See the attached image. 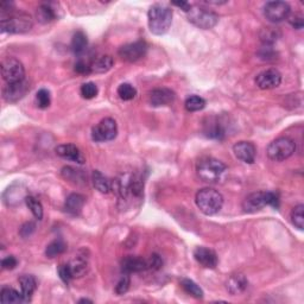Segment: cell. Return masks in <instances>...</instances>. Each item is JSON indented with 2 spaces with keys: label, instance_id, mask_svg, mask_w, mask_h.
I'll return each mask as SVG.
<instances>
[{
  "label": "cell",
  "instance_id": "cell-1",
  "mask_svg": "<svg viewBox=\"0 0 304 304\" xmlns=\"http://www.w3.org/2000/svg\"><path fill=\"white\" fill-rule=\"evenodd\" d=\"M149 28L153 35L162 36L169 31L172 22V10L163 4H155L148 12Z\"/></svg>",
  "mask_w": 304,
  "mask_h": 304
},
{
  "label": "cell",
  "instance_id": "cell-8",
  "mask_svg": "<svg viewBox=\"0 0 304 304\" xmlns=\"http://www.w3.org/2000/svg\"><path fill=\"white\" fill-rule=\"evenodd\" d=\"M118 134L117 121L112 118H105L93 127L92 138L97 143L113 140Z\"/></svg>",
  "mask_w": 304,
  "mask_h": 304
},
{
  "label": "cell",
  "instance_id": "cell-38",
  "mask_svg": "<svg viewBox=\"0 0 304 304\" xmlns=\"http://www.w3.org/2000/svg\"><path fill=\"white\" fill-rule=\"evenodd\" d=\"M146 261H148V270H153V271H157V270L162 269L163 266V259L158 254L153 253L150 256L148 259H146Z\"/></svg>",
  "mask_w": 304,
  "mask_h": 304
},
{
  "label": "cell",
  "instance_id": "cell-9",
  "mask_svg": "<svg viewBox=\"0 0 304 304\" xmlns=\"http://www.w3.org/2000/svg\"><path fill=\"white\" fill-rule=\"evenodd\" d=\"M266 19L271 23H280L289 18L291 12L290 5L285 2H269L262 9Z\"/></svg>",
  "mask_w": 304,
  "mask_h": 304
},
{
  "label": "cell",
  "instance_id": "cell-21",
  "mask_svg": "<svg viewBox=\"0 0 304 304\" xmlns=\"http://www.w3.org/2000/svg\"><path fill=\"white\" fill-rule=\"evenodd\" d=\"M19 284L22 289V295L25 299V302H29L31 299L33 292L37 289V280L33 276L24 275L19 278Z\"/></svg>",
  "mask_w": 304,
  "mask_h": 304
},
{
  "label": "cell",
  "instance_id": "cell-19",
  "mask_svg": "<svg viewBox=\"0 0 304 304\" xmlns=\"http://www.w3.org/2000/svg\"><path fill=\"white\" fill-rule=\"evenodd\" d=\"M55 5L56 4L54 3L42 4V5L37 9V12H36L37 21L42 24H48V23H51L52 21L57 19L58 14H57V11L55 9Z\"/></svg>",
  "mask_w": 304,
  "mask_h": 304
},
{
  "label": "cell",
  "instance_id": "cell-16",
  "mask_svg": "<svg viewBox=\"0 0 304 304\" xmlns=\"http://www.w3.org/2000/svg\"><path fill=\"white\" fill-rule=\"evenodd\" d=\"M175 100V93L169 88H156L150 93L149 101L153 107H160V106H168L174 103Z\"/></svg>",
  "mask_w": 304,
  "mask_h": 304
},
{
  "label": "cell",
  "instance_id": "cell-29",
  "mask_svg": "<svg viewBox=\"0 0 304 304\" xmlns=\"http://www.w3.org/2000/svg\"><path fill=\"white\" fill-rule=\"evenodd\" d=\"M181 287L188 295L193 296L195 298H204V291L194 280L183 278L181 280Z\"/></svg>",
  "mask_w": 304,
  "mask_h": 304
},
{
  "label": "cell",
  "instance_id": "cell-4",
  "mask_svg": "<svg viewBox=\"0 0 304 304\" xmlns=\"http://www.w3.org/2000/svg\"><path fill=\"white\" fill-rule=\"evenodd\" d=\"M227 170L226 164L213 157H205L198 160L196 165V174L201 181L206 183H215L219 181Z\"/></svg>",
  "mask_w": 304,
  "mask_h": 304
},
{
  "label": "cell",
  "instance_id": "cell-34",
  "mask_svg": "<svg viewBox=\"0 0 304 304\" xmlns=\"http://www.w3.org/2000/svg\"><path fill=\"white\" fill-rule=\"evenodd\" d=\"M36 103H37V106H38L39 108H42V110H46V108L50 106L51 97H50V93H49L48 89L42 88L37 92Z\"/></svg>",
  "mask_w": 304,
  "mask_h": 304
},
{
  "label": "cell",
  "instance_id": "cell-5",
  "mask_svg": "<svg viewBox=\"0 0 304 304\" xmlns=\"http://www.w3.org/2000/svg\"><path fill=\"white\" fill-rule=\"evenodd\" d=\"M296 151V143L288 137L277 138L276 140L270 143L268 146L269 158L275 162H283V160L290 158Z\"/></svg>",
  "mask_w": 304,
  "mask_h": 304
},
{
  "label": "cell",
  "instance_id": "cell-42",
  "mask_svg": "<svg viewBox=\"0 0 304 304\" xmlns=\"http://www.w3.org/2000/svg\"><path fill=\"white\" fill-rule=\"evenodd\" d=\"M289 23L292 25V28L295 29H302L304 25V21H303V16L302 14H292V16L289 18Z\"/></svg>",
  "mask_w": 304,
  "mask_h": 304
},
{
  "label": "cell",
  "instance_id": "cell-46",
  "mask_svg": "<svg viewBox=\"0 0 304 304\" xmlns=\"http://www.w3.org/2000/svg\"><path fill=\"white\" fill-rule=\"evenodd\" d=\"M78 303H92L91 299H87V298H82L78 301Z\"/></svg>",
  "mask_w": 304,
  "mask_h": 304
},
{
  "label": "cell",
  "instance_id": "cell-28",
  "mask_svg": "<svg viewBox=\"0 0 304 304\" xmlns=\"http://www.w3.org/2000/svg\"><path fill=\"white\" fill-rule=\"evenodd\" d=\"M66 250H67V245L63 240L61 239L54 240V241H51L47 246L46 256L48 258H55L57 256H61L62 253H65Z\"/></svg>",
  "mask_w": 304,
  "mask_h": 304
},
{
  "label": "cell",
  "instance_id": "cell-37",
  "mask_svg": "<svg viewBox=\"0 0 304 304\" xmlns=\"http://www.w3.org/2000/svg\"><path fill=\"white\" fill-rule=\"evenodd\" d=\"M130 284H131L130 276L127 275V273H125V275H124L121 278L119 279L118 284L115 285V292H117V295L126 294L130 289Z\"/></svg>",
  "mask_w": 304,
  "mask_h": 304
},
{
  "label": "cell",
  "instance_id": "cell-36",
  "mask_svg": "<svg viewBox=\"0 0 304 304\" xmlns=\"http://www.w3.org/2000/svg\"><path fill=\"white\" fill-rule=\"evenodd\" d=\"M214 125L212 124H208L207 129H206V134L209 138H214V139H222L224 136H225V131L222 129V126L220 125L219 123H213Z\"/></svg>",
  "mask_w": 304,
  "mask_h": 304
},
{
  "label": "cell",
  "instance_id": "cell-32",
  "mask_svg": "<svg viewBox=\"0 0 304 304\" xmlns=\"http://www.w3.org/2000/svg\"><path fill=\"white\" fill-rule=\"evenodd\" d=\"M118 95L124 101L133 100L137 95V89L130 84H121L118 87Z\"/></svg>",
  "mask_w": 304,
  "mask_h": 304
},
{
  "label": "cell",
  "instance_id": "cell-6",
  "mask_svg": "<svg viewBox=\"0 0 304 304\" xmlns=\"http://www.w3.org/2000/svg\"><path fill=\"white\" fill-rule=\"evenodd\" d=\"M188 21L197 28L209 30L219 23V16L213 11L201 6H191L189 12H187Z\"/></svg>",
  "mask_w": 304,
  "mask_h": 304
},
{
  "label": "cell",
  "instance_id": "cell-39",
  "mask_svg": "<svg viewBox=\"0 0 304 304\" xmlns=\"http://www.w3.org/2000/svg\"><path fill=\"white\" fill-rule=\"evenodd\" d=\"M58 275H59V278H61L63 280V283H66V284H69V281L74 278L69 264L59 265Z\"/></svg>",
  "mask_w": 304,
  "mask_h": 304
},
{
  "label": "cell",
  "instance_id": "cell-43",
  "mask_svg": "<svg viewBox=\"0 0 304 304\" xmlns=\"http://www.w3.org/2000/svg\"><path fill=\"white\" fill-rule=\"evenodd\" d=\"M75 71L81 75H86V74H89L92 73L91 70V66L87 65V63L84 62V61H78L76 65H75Z\"/></svg>",
  "mask_w": 304,
  "mask_h": 304
},
{
  "label": "cell",
  "instance_id": "cell-23",
  "mask_svg": "<svg viewBox=\"0 0 304 304\" xmlns=\"http://www.w3.org/2000/svg\"><path fill=\"white\" fill-rule=\"evenodd\" d=\"M247 284H249V281H247L245 276L234 275L227 281V290L233 296L239 295L246 290Z\"/></svg>",
  "mask_w": 304,
  "mask_h": 304
},
{
  "label": "cell",
  "instance_id": "cell-13",
  "mask_svg": "<svg viewBox=\"0 0 304 304\" xmlns=\"http://www.w3.org/2000/svg\"><path fill=\"white\" fill-rule=\"evenodd\" d=\"M233 152L236 158L242 163L253 164L256 160L257 149L251 141H238L233 146Z\"/></svg>",
  "mask_w": 304,
  "mask_h": 304
},
{
  "label": "cell",
  "instance_id": "cell-33",
  "mask_svg": "<svg viewBox=\"0 0 304 304\" xmlns=\"http://www.w3.org/2000/svg\"><path fill=\"white\" fill-rule=\"evenodd\" d=\"M291 221L296 228L302 231L304 228V206L298 205L291 212Z\"/></svg>",
  "mask_w": 304,
  "mask_h": 304
},
{
  "label": "cell",
  "instance_id": "cell-26",
  "mask_svg": "<svg viewBox=\"0 0 304 304\" xmlns=\"http://www.w3.org/2000/svg\"><path fill=\"white\" fill-rule=\"evenodd\" d=\"M69 266L71 273H73V277L74 278H77V277H82L87 272L88 260L87 258H85V256H77L69 262Z\"/></svg>",
  "mask_w": 304,
  "mask_h": 304
},
{
  "label": "cell",
  "instance_id": "cell-45",
  "mask_svg": "<svg viewBox=\"0 0 304 304\" xmlns=\"http://www.w3.org/2000/svg\"><path fill=\"white\" fill-rule=\"evenodd\" d=\"M171 5L179 7V9L185 11L186 13H187V12H189V10L191 9L190 4H189V3H187V2H174V3H171Z\"/></svg>",
  "mask_w": 304,
  "mask_h": 304
},
{
  "label": "cell",
  "instance_id": "cell-40",
  "mask_svg": "<svg viewBox=\"0 0 304 304\" xmlns=\"http://www.w3.org/2000/svg\"><path fill=\"white\" fill-rule=\"evenodd\" d=\"M262 42L273 43L277 40V32L272 28H266L264 30V35H261Z\"/></svg>",
  "mask_w": 304,
  "mask_h": 304
},
{
  "label": "cell",
  "instance_id": "cell-15",
  "mask_svg": "<svg viewBox=\"0 0 304 304\" xmlns=\"http://www.w3.org/2000/svg\"><path fill=\"white\" fill-rule=\"evenodd\" d=\"M194 258L198 264L204 266L206 269H215L219 262L216 253L213 250L207 249V247L200 246L196 247L194 251Z\"/></svg>",
  "mask_w": 304,
  "mask_h": 304
},
{
  "label": "cell",
  "instance_id": "cell-44",
  "mask_svg": "<svg viewBox=\"0 0 304 304\" xmlns=\"http://www.w3.org/2000/svg\"><path fill=\"white\" fill-rule=\"evenodd\" d=\"M35 228L36 226L33 222H26L25 225H23V227L21 228V235L23 236V238H28V236H30L35 232Z\"/></svg>",
  "mask_w": 304,
  "mask_h": 304
},
{
  "label": "cell",
  "instance_id": "cell-24",
  "mask_svg": "<svg viewBox=\"0 0 304 304\" xmlns=\"http://www.w3.org/2000/svg\"><path fill=\"white\" fill-rule=\"evenodd\" d=\"M87 46H88L87 36H86L82 31L75 32L73 38H71V43H70L71 51H73L75 55H81L86 51Z\"/></svg>",
  "mask_w": 304,
  "mask_h": 304
},
{
  "label": "cell",
  "instance_id": "cell-11",
  "mask_svg": "<svg viewBox=\"0 0 304 304\" xmlns=\"http://www.w3.org/2000/svg\"><path fill=\"white\" fill-rule=\"evenodd\" d=\"M281 84V74L275 68L262 70L256 77V85L260 89H273Z\"/></svg>",
  "mask_w": 304,
  "mask_h": 304
},
{
  "label": "cell",
  "instance_id": "cell-18",
  "mask_svg": "<svg viewBox=\"0 0 304 304\" xmlns=\"http://www.w3.org/2000/svg\"><path fill=\"white\" fill-rule=\"evenodd\" d=\"M121 270L124 273H138L148 270V261L146 259L138 256H129L123 259Z\"/></svg>",
  "mask_w": 304,
  "mask_h": 304
},
{
  "label": "cell",
  "instance_id": "cell-22",
  "mask_svg": "<svg viewBox=\"0 0 304 304\" xmlns=\"http://www.w3.org/2000/svg\"><path fill=\"white\" fill-rule=\"evenodd\" d=\"M114 65V59L110 55H103L96 57L91 65L92 73L96 74H104L110 70Z\"/></svg>",
  "mask_w": 304,
  "mask_h": 304
},
{
  "label": "cell",
  "instance_id": "cell-41",
  "mask_svg": "<svg viewBox=\"0 0 304 304\" xmlns=\"http://www.w3.org/2000/svg\"><path fill=\"white\" fill-rule=\"evenodd\" d=\"M18 264V260L13 256H9L2 260V268L4 270H13Z\"/></svg>",
  "mask_w": 304,
  "mask_h": 304
},
{
  "label": "cell",
  "instance_id": "cell-12",
  "mask_svg": "<svg viewBox=\"0 0 304 304\" xmlns=\"http://www.w3.org/2000/svg\"><path fill=\"white\" fill-rule=\"evenodd\" d=\"M30 91L29 82L24 80L17 84L6 85L3 89V97L7 103H17L22 97L25 96V94Z\"/></svg>",
  "mask_w": 304,
  "mask_h": 304
},
{
  "label": "cell",
  "instance_id": "cell-30",
  "mask_svg": "<svg viewBox=\"0 0 304 304\" xmlns=\"http://www.w3.org/2000/svg\"><path fill=\"white\" fill-rule=\"evenodd\" d=\"M25 204H26V206H28V208L30 209V211H31L32 215L35 216L37 220L43 219V206L38 200H37L36 197L26 196Z\"/></svg>",
  "mask_w": 304,
  "mask_h": 304
},
{
  "label": "cell",
  "instance_id": "cell-14",
  "mask_svg": "<svg viewBox=\"0 0 304 304\" xmlns=\"http://www.w3.org/2000/svg\"><path fill=\"white\" fill-rule=\"evenodd\" d=\"M56 153L63 159L70 160L76 164H84L86 162V158L81 150L74 144H62L56 148Z\"/></svg>",
  "mask_w": 304,
  "mask_h": 304
},
{
  "label": "cell",
  "instance_id": "cell-31",
  "mask_svg": "<svg viewBox=\"0 0 304 304\" xmlns=\"http://www.w3.org/2000/svg\"><path fill=\"white\" fill-rule=\"evenodd\" d=\"M185 106H186V110L189 112L202 111L206 107V100L201 96L191 95L186 100Z\"/></svg>",
  "mask_w": 304,
  "mask_h": 304
},
{
  "label": "cell",
  "instance_id": "cell-25",
  "mask_svg": "<svg viewBox=\"0 0 304 304\" xmlns=\"http://www.w3.org/2000/svg\"><path fill=\"white\" fill-rule=\"evenodd\" d=\"M93 185L95 187L96 190H99L100 193L107 194L112 190V182L108 179L106 176H104L99 170H94L92 175Z\"/></svg>",
  "mask_w": 304,
  "mask_h": 304
},
{
  "label": "cell",
  "instance_id": "cell-3",
  "mask_svg": "<svg viewBox=\"0 0 304 304\" xmlns=\"http://www.w3.org/2000/svg\"><path fill=\"white\" fill-rule=\"evenodd\" d=\"M33 22L30 14L13 11L5 17H0V29L4 33H25L32 29Z\"/></svg>",
  "mask_w": 304,
  "mask_h": 304
},
{
  "label": "cell",
  "instance_id": "cell-7",
  "mask_svg": "<svg viewBox=\"0 0 304 304\" xmlns=\"http://www.w3.org/2000/svg\"><path fill=\"white\" fill-rule=\"evenodd\" d=\"M2 75L7 85L17 84L25 80L23 63L14 57H7L2 62Z\"/></svg>",
  "mask_w": 304,
  "mask_h": 304
},
{
  "label": "cell",
  "instance_id": "cell-2",
  "mask_svg": "<svg viewBox=\"0 0 304 304\" xmlns=\"http://www.w3.org/2000/svg\"><path fill=\"white\" fill-rule=\"evenodd\" d=\"M197 208L205 215H215L221 211L224 206V196L219 191L212 188H205L197 191L195 197Z\"/></svg>",
  "mask_w": 304,
  "mask_h": 304
},
{
  "label": "cell",
  "instance_id": "cell-20",
  "mask_svg": "<svg viewBox=\"0 0 304 304\" xmlns=\"http://www.w3.org/2000/svg\"><path fill=\"white\" fill-rule=\"evenodd\" d=\"M85 197L80 194H70L68 197H67L66 204H65V209L66 212L70 214L73 216L80 215L82 212V208L85 206Z\"/></svg>",
  "mask_w": 304,
  "mask_h": 304
},
{
  "label": "cell",
  "instance_id": "cell-10",
  "mask_svg": "<svg viewBox=\"0 0 304 304\" xmlns=\"http://www.w3.org/2000/svg\"><path fill=\"white\" fill-rule=\"evenodd\" d=\"M148 51V44L145 40H137V42L129 43L119 49L118 54L124 61L137 62L144 57Z\"/></svg>",
  "mask_w": 304,
  "mask_h": 304
},
{
  "label": "cell",
  "instance_id": "cell-17",
  "mask_svg": "<svg viewBox=\"0 0 304 304\" xmlns=\"http://www.w3.org/2000/svg\"><path fill=\"white\" fill-rule=\"evenodd\" d=\"M268 206L266 202V191H258L247 196L242 202V209L245 213H256Z\"/></svg>",
  "mask_w": 304,
  "mask_h": 304
},
{
  "label": "cell",
  "instance_id": "cell-35",
  "mask_svg": "<svg viewBox=\"0 0 304 304\" xmlns=\"http://www.w3.org/2000/svg\"><path fill=\"white\" fill-rule=\"evenodd\" d=\"M80 92L84 99L91 100L97 95L99 89H97V86L94 82H87V84H84L81 86Z\"/></svg>",
  "mask_w": 304,
  "mask_h": 304
},
{
  "label": "cell",
  "instance_id": "cell-27",
  "mask_svg": "<svg viewBox=\"0 0 304 304\" xmlns=\"http://www.w3.org/2000/svg\"><path fill=\"white\" fill-rule=\"evenodd\" d=\"M0 301L2 303H24L25 299L22 292H18L12 288H3L0 292Z\"/></svg>",
  "mask_w": 304,
  "mask_h": 304
}]
</instances>
